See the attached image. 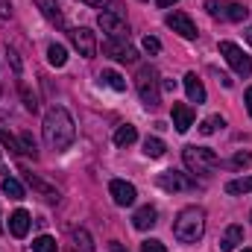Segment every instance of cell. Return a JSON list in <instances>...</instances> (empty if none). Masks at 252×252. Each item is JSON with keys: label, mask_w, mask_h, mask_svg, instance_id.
<instances>
[{"label": "cell", "mask_w": 252, "mask_h": 252, "mask_svg": "<svg viewBox=\"0 0 252 252\" xmlns=\"http://www.w3.org/2000/svg\"><path fill=\"white\" fill-rule=\"evenodd\" d=\"M9 59H12V67H15V73H21V62H18V53H15V50H9Z\"/></svg>", "instance_id": "obj_37"}, {"label": "cell", "mask_w": 252, "mask_h": 252, "mask_svg": "<svg viewBox=\"0 0 252 252\" xmlns=\"http://www.w3.org/2000/svg\"><path fill=\"white\" fill-rule=\"evenodd\" d=\"M247 41L252 44V27H247Z\"/></svg>", "instance_id": "obj_43"}, {"label": "cell", "mask_w": 252, "mask_h": 252, "mask_svg": "<svg viewBox=\"0 0 252 252\" xmlns=\"http://www.w3.org/2000/svg\"><path fill=\"white\" fill-rule=\"evenodd\" d=\"M32 250L35 252H56V241H53L50 235H41V238L32 241Z\"/></svg>", "instance_id": "obj_28"}, {"label": "cell", "mask_w": 252, "mask_h": 252, "mask_svg": "<svg viewBox=\"0 0 252 252\" xmlns=\"http://www.w3.org/2000/svg\"><path fill=\"white\" fill-rule=\"evenodd\" d=\"M173 126H176V132H188L190 126H193V112H190V106L173 103Z\"/></svg>", "instance_id": "obj_15"}, {"label": "cell", "mask_w": 252, "mask_h": 252, "mask_svg": "<svg viewBox=\"0 0 252 252\" xmlns=\"http://www.w3.org/2000/svg\"><path fill=\"white\" fill-rule=\"evenodd\" d=\"M109 193H112V199H115L118 205H132L135 196H138L135 185H132V182H124V179H112V182H109Z\"/></svg>", "instance_id": "obj_11"}, {"label": "cell", "mask_w": 252, "mask_h": 252, "mask_svg": "<svg viewBox=\"0 0 252 252\" xmlns=\"http://www.w3.org/2000/svg\"><path fill=\"white\" fill-rule=\"evenodd\" d=\"M100 79H103L109 88H115V91H126V79L118 73V70H103V73H100Z\"/></svg>", "instance_id": "obj_24"}, {"label": "cell", "mask_w": 252, "mask_h": 252, "mask_svg": "<svg viewBox=\"0 0 252 252\" xmlns=\"http://www.w3.org/2000/svg\"><path fill=\"white\" fill-rule=\"evenodd\" d=\"M173 235L179 244H196L202 241L205 235V211L199 205H188L176 214V223H173Z\"/></svg>", "instance_id": "obj_2"}, {"label": "cell", "mask_w": 252, "mask_h": 252, "mask_svg": "<svg viewBox=\"0 0 252 252\" xmlns=\"http://www.w3.org/2000/svg\"><path fill=\"white\" fill-rule=\"evenodd\" d=\"M223 126H226V121H223L220 115H211V118H205V121L199 124V132H202V135H214V132L223 129Z\"/></svg>", "instance_id": "obj_26"}, {"label": "cell", "mask_w": 252, "mask_h": 252, "mask_svg": "<svg viewBox=\"0 0 252 252\" xmlns=\"http://www.w3.org/2000/svg\"><path fill=\"white\" fill-rule=\"evenodd\" d=\"M164 150H167V147H164L161 138H147V141H144V156H150V158H161Z\"/></svg>", "instance_id": "obj_22"}, {"label": "cell", "mask_w": 252, "mask_h": 252, "mask_svg": "<svg viewBox=\"0 0 252 252\" xmlns=\"http://www.w3.org/2000/svg\"><path fill=\"white\" fill-rule=\"evenodd\" d=\"M47 62L53 64V67H62L67 62V50H64L62 44H50L47 47Z\"/></svg>", "instance_id": "obj_25"}, {"label": "cell", "mask_w": 252, "mask_h": 252, "mask_svg": "<svg viewBox=\"0 0 252 252\" xmlns=\"http://www.w3.org/2000/svg\"><path fill=\"white\" fill-rule=\"evenodd\" d=\"M161 88H164V91H176V82H173V79H164Z\"/></svg>", "instance_id": "obj_40"}, {"label": "cell", "mask_w": 252, "mask_h": 252, "mask_svg": "<svg viewBox=\"0 0 252 252\" xmlns=\"http://www.w3.org/2000/svg\"><path fill=\"white\" fill-rule=\"evenodd\" d=\"M141 252H167V247H164L161 241H153V238H150V241L141 244Z\"/></svg>", "instance_id": "obj_32"}, {"label": "cell", "mask_w": 252, "mask_h": 252, "mask_svg": "<svg viewBox=\"0 0 252 252\" xmlns=\"http://www.w3.org/2000/svg\"><path fill=\"white\" fill-rule=\"evenodd\" d=\"M156 3H158V6H161V9H167V6H173V3H176V0H156Z\"/></svg>", "instance_id": "obj_41"}, {"label": "cell", "mask_w": 252, "mask_h": 252, "mask_svg": "<svg viewBox=\"0 0 252 252\" xmlns=\"http://www.w3.org/2000/svg\"><path fill=\"white\" fill-rule=\"evenodd\" d=\"M0 188H3V193H6L9 199H24V188H21V182H18V179H12V176H3Z\"/></svg>", "instance_id": "obj_20"}, {"label": "cell", "mask_w": 252, "mask_h": 252, "mask_svg": "<svg viewBox=\"0 0 252 252\" xmlns=\"http://www.w3.org/2000/svg\"><path fill=\"white\" fill-rule=\"evenodd\" d=\"M164 24H167L173 32H179L182 38H196V35H199V32H196V24L190 21L185 12H170V15L164 18Z\"/></svg>", "instance_id": "obj_10"}, {"label": "cell", "mask_w": 252, "mask_h": 252, "mask_svg": "<svg viewBox=\"0 0 252 252\" xmlns=\"http://www.w3.org/2000/svg\"><path fill=\"white\" fill-rule=\"evenodd\" d=\"M238 244H244V229H241V226H229V229L220 235V250L232 252Z\"/></svg>", "instance_id": "obj_17"}, {"label": "cell", "mask_w": 252, "mask_h": 252, "mask_svg": "<svg viewBox=\"0 0 252 252\" xmlns=\"http://www.w3.org/2000/svg\"><path fill=\"white\" fill-rule=\"evenodd\" d=\"M250 9L244 3H229V12H226V21H247Z\"/></svg>", "instance_id": "obj_27"}, {"label": "cell", "mask_w": 252, "mask_h": 252, "mask_svg": "<svg viewBox=\"0 0 252 252\" xmlns=\"http://www.w3.org/2000/svg\"><path fill=\"white\" fill-rule=\"evenodd\" d=\"M21 94H24V106H27L30 112H35V109H38V103H35V97H32V94H30L27 88H21Z\"/></svg>", "instance_id": "obj_34"}, {"label": "cell", "mask_w": 252, "mask_h": 252, "mask_svg": "<svg viewBox=\"0 0 252 252\" xmlns=\"http://www.w3.org/2000/svg\"><path fill=\"white\" fill-rule=\"evenodd\" d=\"M244 100H247V112L252 115V88H247V94H244Z\"/></svg>", "instance_id": "obj_39"}, {"label": "cell", "mask_w": 252, "mask_h": 252, "mask_svg": "<svg viewBox=\"0 0 252 252\" xmlns=\"http://www.w3.org/2000/svg\"><path fill=\"white\" fill-rule=\"evenodd\" d=\"M97 24H100V30H103L109 38H121V41H126V35H129V27H126V21L118 15V12H100Z\"/></svg>", "instance_id": "obj_7"}, {"label": "cell", "mask_w": 252, "mask_h": 252, "mask_svg": "<svg viewBox=\"0 0 252 252\" xmlns=\"http://www.w3.org/2000/svg\"><path fill=\"white\" fill-rule=\"evenodd\" d=\"M82 3H88V6H97V9H103V6H109L112 0H82Z\"/></svg>", "instance_id": "obj_38"}, {"label": "cell", "mask_w": 252, "mask_h": 252, "mask_svg": "<svg viewBox=\"0 0 252 252\" xmlns=\"http://www.w3.org/2000/svg\"><path fill=\"white\" fill-rule=\"evenodd\" d=\"M158 188L161 190H170V193H182V190H193L196 188V182L188 179V173H179V170H164V173H158Z\"/></svg>", "instance_id": "obj_6"}, {"label": "cell", "mask_w": 252, "mask_h": 252, "mask_svg": "<svg viewBox=\"0 0 252 252\" xmlns=\"http://www.w3.org/2000/svg\"><path fill=\"white\" fill-rule=\"evenodd\" d=\"M73 241H76V244H82V250H85V252H94V244H91V238H88V232H85V229H76V232H73Z\"/></svg>", "instance_id": "obj_30"}, {"label": "cell", "mask_w": 252, "mask_h": 252, "mask_svg": "<svg viewBox=\"0 0 252 252\" xmlns=\"http://www.w3.org/2000/svg\"><path fill=\"white\" fill-rule=\"evenodd\" d=\"M185 91H188V100L190 103H205V85H202V79L190 70V73H185Z\"/></svg>", "instance_id": "obj_14"}, {"label": "cell", "mask_w": 252, "mask_h": 252, "mask_svg": "<svg viewBox=\"0 0 252 252\" xmlns=\"http://www.w3.org/2000/svg\"><path fill=\"white\" fill-rule=\"evenodd\" d=\"M141 47H144L147 53H158V50H161V41H158V38H153V35H147V38L141 41Z\"/></svg>", "instance_id": "obj_33"}, {"label": "cell", "mask_w": 252, "mask_h": 252, "mask_svg": "<svg viewBox=\"0 0 252 252\" xmlns=\"http://www.w3.org/2000/svg\"><path fill=\"white\" fill-rule=\"evenodd\" d=\"M103 53H106L109 59H118V62H126V64L138 59L135 47H129V44L121 41V38H106V41H103Z\"/></svg>", "instance_id": "obj_9"}, {"label": "cell", "mask_w": 252, "mask_h": 252, "mask_svg": "<svg viewBox=\"0 0 252 252\" xmlns=\"http://www.w3.org/2000/svg\"><path fill=\"white\" fill-rule=\"evenodd\" d=\"M182 158H185V167H188L190 173H199V176H211L217 167H220V158H217V153L214 150H208V147H185L182 150Z\"/></svg>", "instance_id": "obj_3"}, {"label": "cell", "mask_w": 252, "mask_h": 252, "mask_svg": "<svg viewBox=\"0 0 252 252\" xmlns=\"http://www.w3.org/2000/svg\"><path fill=\"white\" fill-rule=\"evenodd\" d=\"M41 132H44V141L50 150H67L76 138V126H73V118L67 115L64 106H53L47 109L44 115V124H41Z\"/></svg>", "instance_id": "obj_1"}, {"label": "cell", "mask_w": 252, "mask_h": 252, "mask_svg": "<svg viewBox=\"0 0 252 252\" xmlns=\"http://www.w3.org/2000/svg\"><path fill=\"white\" fill-rule=\"evenodd\" d=\"M18 141H21V150H24V153H30V156H32V158H35V156H38V153H35V141H32V138H30V135H27V132H24V135H21V138H18Z\"/></svg>", "instance_id": "obj_31"}, {"label": "cell", "mask_w": 252, "mask_h": 252, "mask_svg": "<svg viewBox=\"0 0 252 252\" xmlns=\"http://www.w3.org/2000/svg\"><path fill=\"white\" fill-rule=\"evenodd\" d=\"M24 179H27V185H30V188L35 190V193H41L44 199H50V202H56V199H59V190L53 188V185H47L44 179H38L35 173H30V170H24Z\"/></svg>", "instance_id": "obj_13"}, {"label": "cell", "mask_w": 252, "mask_h": 252, "mask_svg": "<svg viewBox=\"0 0 252 252\" xmlns=\"http://www.w3.org/2000/svg\"><path fill=\"white\" fill-rule=\"evenodd\" d=\"M70 44L79 50V56H85V59H91L94 53H97V38H94V32L88 30V27H76V30H70Z\"/></svg>", "instance_id": "obj_8"}, {"label": "cell", "mask_w": 252, "mask_h": 252, "mask_svg": "<svg viewBox=\"0 0 252 252\" xmlns=\"http://www.w3.org/2000/svg\"><path fill=\"white\" fill-rule=\"evenodd\" d=\"M112 252H126V250L121 247V244H118V241H115V244H112Z\"/></svg>", "instance_id": "obj_42"}, {"label": "cell", "mask_w": 252, "mask_h": 252, "mask_svg": "<svg viewBox=\"0 0 252 252\" xmlns=\"http://www.w3.org/2000/svg\"><path fill=\"white\" fill-rule=\"evenodd\" d=\"M9 232H12L15 238H27V232H30V214H27L24 208H18V211L9 217Z\"/></svg>", "instance_id": "obj_16"}, {"label": "cell", "mask_w": 252, "mask_h": 252, "mask_svg": "<svg viewBox=\"0 0 252 252\" xmlns=\"http://www.w3.org/2000/svg\"><path fill=\"white\" fill-rule=\"evenodd\" d=\"M205 12H208L211 18H220V21H226L229 0H205Z\"/></svg>", "instance_id": "obj_23"}, {"label": "cell", "mask_w": 252, "mask_h": 252, "mask_svg": "<svg viewBox=\"0 0 252 252\" xmlns=\"http://www.w3.org/2000/svg\"><path fill=\"white\" fill-rule=\"evenodd\" d=\"M9 12H12V3H9V0H0V15L9 18Z\"/></svg>", "instance_id": "obj_36"}, {"label": "cell", "mask_w": 252, "mask_h": 252, "mask_svg": "<svg viewBox=\"0 0 252 252\" xmlns=\"http://www.w3.org/2000/svg\"><path fill=\"white\" fill-rule=\"evenodd\" d=\"M35 6L41 9V15H44L50 24L64 27V18H62V12H59V6H56V0H35Z\"/></svg>", "instance_id": "obj_18"}, {"label": "cell", "mask_w": 252, "mask_h": 252, "mask_svg": "<svg viewBox=\"0 0 252 252\" xmlns=\"http://www.w3.org/2000/svg\"><path fill=\"white\" fill-rule=\"evenodd\" d=\"M158 223V211L153 208V205H141L138 211H135V217H132V226L138 229V232H147V229H153Z\"/></svg>", "instance_id": "obj_12"}, {"label": "cell", "mask_w": 252, "mask_h": 252, "mask_svg": "<svg viewBox=\"0 0 252 252\" xmlns=\"http://www.w3.org/2000/svg\"><path fill=\"white\" fill-rule=\"evenodd\" d=\"M0 144H3L6 150H12V153H24V150H21V141H18V138H12L6 129H0Z\"/></svg>", "instance_id": "obj_29"}, {"label": "cell", "mask_w": 252, "mask_h": 252, "mask_svg": "<svg viewBox=\"0 0 252 252\" xmlns=\"http://www.w3.org/2000/svg\"><path fill=\"white\" fill-rule=\"evenodd\" d=\"M138 141V129L135 126H118V132H115V144L118 147H129V144H135Z\"/></svg>", "instance_id": "obj_19"}, {"label": "cell", "mask_w": 252, "mask_h": 252, "mask_svg": "<svg viewBox=\"0 0 252 252\" xmlns=\"http://www.w3.org/2000/svg\"><path fill=\"white\" fill-rule=\"evenodd\" d=\"M220 53L226 56V62L232 64V70L238 76H252V59L235 44V41H220Z\"/></svg>", "instance_id": "obj_5"}, {"label": "cell", "mask_w": 252, "mask_h": 252, "mask_svg": "<svg viewBox=\"0 0 252 252\" xmlns=\"http://www.w3.org/2000/svg\"><path fill=\"white\" fill-rule=\"evenodd\" d=\"M135 85H138V94H141V103L147 106V109H158V97H161V82H158V70L153 67V64H144L141 70H138V79H135Z\"/></svg>", "instance_id": "obj_4"}, {"label": "cell", "mask_w": 252, "mask_h": 252, "mask_svg": "<svg viewBox=\"0 0 252 252\" xmlns=\"http://www.w3.org/2000/svg\"><path fill=\"white\" fill-rule=\"evenodd\" d=\"M250 190H252V176L232 179V182L226 185V193H232V196H241V193H250Z\"/></svg>", "instance_id": "obj_21"}, {"label": "cell", "mask_w": 252, "mask_h": 252, "mask_svg": "<svg viewBox=\"0 0 252 252\" xmlns=\"http://www.w3.org/2000/svg\"><path fill=\"white\" fill-rule=\"evenodd\" d=\"M250 161H252L250 153H238V156H235V167H244V164H250Z\"/></svg>", "instance_id": "obj_35"}, {"label": "cell", "mask_w": 252, "mask_h": 252, "mask_svg": "<svg viewBox=\"0 0 252 252\" xmlns=\"http://www.w3.org/2000/svg\"><path fill=\"white\" fill-rule=\"evenodd\" d=\"M244 252H252V250H244Z\"/></svg>", "instance_id": "obj_44"}]
</instances>
